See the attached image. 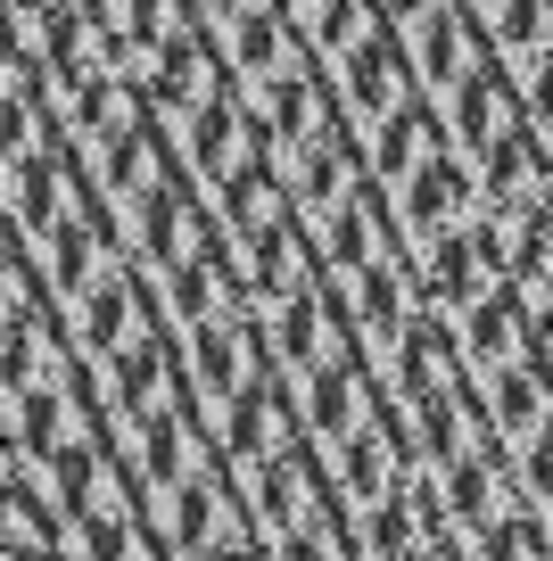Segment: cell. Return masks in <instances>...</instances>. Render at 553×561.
Returning <instances> with one entry per match:
<instances>
[{"mask_svg":"<svg viewBox=\"0 0 553 561\" xmlns=\"http://www.w3.org/2000/svg\"><path fill=\"white\" fill-rule=\"evenodd\" d=\"M372 413H381V404H372V388H363V355L297 371V421H306V438L339 446V438H356Z\"/></svg>","mask_w":553,"mask_h":561,"instance_id":"30bf717a","label":"cell"},{"mask_svg":"<svg viewBox=\"0 0 553 561\" xmlns=\"http://www.w3.org/2000/svg\"><path fill=\"white\" fill-rule=\"evenodd\" d=\"M339 280H347L339 306H347V322H356V339H381V347H397L405 322H414V289H421V280L405 273L397 256H372V264H356V273H339Z\"/></svg>","mask_w":553,"mask_h":561,"instance_id":"5bb4252c","label":"cell"},{"mask_svg":"<svg viewBox=\"0 0 553 561\" xmlns=\"http://www.w3.org/2000/svg\"><path fill=\"white\" fill-rule=\"evenodd\" d=\"M405 42H414L421 91H438V100H447V91L463 83V75L479 67L487 50H496V42H487L479 25H471V9H463V0H438L430 18H414V25H405Z\"/></svg>","mask_w":553,"mask_h":561,"instance_id":"8fae6325","label":"cell"},{"mask_svg":"<svg viewBox=\"0 0 553 561\" xmlns=\"http://www.w3.org/2000/svg\"><path fill=\"white\" fill-rule=\"evenodd\" d=\"M487 430H496L504 446H529L537 430H553V355L512 364V371L487 380Z\"/></svg>","mask_w":553,"mask_h":561,"instance_id":"2e32d148","label":"cell"},{"mask_svg":"<svg viewBox=\"0 0 553 561\" xmlns=\"http://www.w3.org/2000/svg\"><path fill=\"white\" fill-rule=\"evenodd\" d=\"M520 488H529V504H553V430L520 446Z\"/></svg>","mask_w":553,"mask_h":561,"instance_id":"ffe728a7","label":"cell"},{"mask_svg":"<svg viewBox=\"0 0 553 561\" xmlns=\"http://www.w3.org/2000/svg\"><path fill=\"white\" fill-rule=\"evenodd\" d=\"M91 182H108V198H116V215L124 207H140V198H157L166 182H182L173 174V149H166V124H133L124 140H108V149H91Z\"/></svg>","mask_w":553,"mask_h":561,"instance_id":"4fadbf2b","label":"cell"},{"mask_svg":"<svg viewBox=\"0 0 553 561\" xmlns=\"http://www.w3.org/2000/svg\"><path fill=\"white\" fill-rule=\"evenodd\" d=\"M471 191H479V174H471L454 149H438L430 165H414V174L397 182V231H405V240H438V231H463Z\"/></svg>","mask_w":553,"mask_h":561,"instance_id":"ba28073f","label":"cell"},{"mask_svg":"<svg viewBox=\"0 0 553 561\" xmlns=\"http://www.w3.org/2000/svg\"><path fill=\"white\" fill-rule=\"evenodd\" d=\"M454 124H438V91H414L405 107H388L381 124H372V140H363V165H372V182H388L397 191L414 165H430L438 149H447Z\"/></svg>","mask_w":553,"mask_h":561,"instance_id":"7c38bea8","label":"cell"},{"mask_svg":"<svg viewBox=\"0 0 553 561\" xmlns=\"http://www.w3.org/2000/svg\"><path fill=\"white\" fill-rule=\"evenodd\" d=\"M421 91V67H414V42H405V25H372L363 42H347L339 50V100H347V116H363V124H381L388 107H405Z\"/></svg>","mask_w":553,"mask_h":561,"instance_id":"277c9868","label":"cell"},{"mask_svg":"<svg viewBox=\"0 0 553 561\" xmlns=\"http://www.w3.org/2000/svg\"><path fill=\"white\" fill-rule=\"evenodd\" d=\"M356 545H363V561H414L421 545H430V520H421V504H414V479L388 488L381 504H363Z\"/></svg>","mask_w":553,"mask_h":561,"instance_id":"e0dca14e","label":"cell"},{"mask_svg":"<svg viewBox=\"0 0 553 561\" xmlns=\"http://www.w3.org/2000/svg\"><path fill=\"white\" fill-rule=\"evenodd\" d=\"M479 561H553V528L537 512H504L479 528Z\"/></svg>","mask_w":553,"mask_h":561,"instance_id":"d6986e66","label":"cell"},{"mask_svg":"<svg viewBox=\"0 0 553 561\" xmlns=\"http://www.w3.org/2000/svg\"><path fill=\"white\" fill-rule=\"evenodd\" d=\"M116 231H124V256H140L149 273H166V264H182V256H207V248L224 240V224L199 207L191 182H166L157 198L124 207V215H116Z\"/></svg>","mask_w":553,"mask_h":561,"instance_id":"7a4b0ae2","label":"cell"},{"mask_svg":"<svg viewBox=\"0 0 553 561\" xmlns=\"http://www.w3.org/2000/svg\"><path fill=\"white\" fill-rule=\"evenodd\" d=\"M529 116L553 133V50H545V58H529Z\"/></svg>","mask_w":553,"mask_h":561,"instance_id":"44dd1931","label":"cell"},{"mask_svg":"<svg viewBox=\"0 0 553 561\" xmlns=\"http://www.w3.org/2000/svg\"><path fill=\"white\" fill-rule=\"evenodd\" d=\"M447 124H454V140H463L471 158H479V149H496V140L520 124V100H512V83H504L496 50H487L479 67H471L463 83L447 91Z\"/></svg>","mask_w":553,"mask_h":561,"instance_id":"9a60e30c","label":"cell"},{"mask_svg":"<svg viewBox=\"0 0 553 561\" xmlns=\"http://www.w3.org/2000/svg\"><path fill=\"white\" fill-rule=\"evenodd\" d=\"M454 339H463L471 380H496V371L545 355V331H537V306H529L520 280H504V289H487L479 306H463V331H454Z\"/></svg>","mask_w":553,"mask_h":561,"instance_id":"8992f818","label":"cell"},{"mask_svg":"<svg viewBox=\"0 0 553 561\" xmlns=\"http://www.w3.org/2000/svg\"><path fill=\"white\" fill-rule=\"evenodd\" d=\"M149 107L157 116H173V124H199L215 100H232V58L215 50L207 34H182V42H166V50L149 58Z\"/></svg>","mask_w":553,"mask_h":561,"instance_id":"52a82bcc","label":"cell"},{"mask_svg":"<svg viewBox=\"0 0 553 561\" xmlns=\"http://www.w3.org/2000/svg\"><path fill=\"white\" fill-rule=\"evenodd\" d=\"M67 331H75V355H91V364H108V355H124L133 339L166 331V314H157V298L140 289L124 264H108L100 280H91L83 298L67 306Z\"/></svg>","mask_w":553,"mask_h":561,"instance_id":"5b68a950","label":"cell"},{"mask_svg":"<svg viewBox=\"0 0 553 561\" xmlns=\"http://www.w3.org/2000/svg\"><path fill=\"white\" fill-rule=\"evenodd\" d=\"M414 561H471V553H463V545H447V537H430V545H421Z\"/></svg>","mask_w":553,"mask_h":561,"instance_id":"7402d4cb","label":"cell"},{"mask_svg":"<svg viewBox=\"0 0 553 561\" xmlns=\"http://www.w3.org/2000/svg\"><path fill=\"white\" fill-rule=\"evenodd\" d=\"M356 322H347V306L330 298V289H306V298L273 306V355L290 371H314V364H339V355H356Z\"/></svg>","mask_w":553,"mask_h":561,"instance_id":"9c48e42d","label":"cell"},{"mask_svg":"<svg viewBox=\"0 0 553 561\" xmlns=\"http://www.w3.org/2000/svg\"><path fill=\"white\" fill-rule=\"evenodd\" d=\"M487 42L512 58H545L553 50V0H479Z\"/></svg>","mask_w":553,"mask_h":561,"instance_id":"ac0fdd59","label":"cell"},{"mask_svg":"<svg viewBox=\"0 0 553 561\" xmlns=\"http://www.w3.org/2000/svg\"><path fill=\"white\" fill-rule=\"evenodd\" d=\"M182 371H191V388H199L207 404H224L232 388H248V380H264V371H281V355H273V331H257L240 306H224V314H207V322L191 331V347H182Z\"/></svg>","mask_w":553,"mask_h":561,"instance_id":"3957f363","label":"cell"},{"mask_svg":"<svg viewBox=\"0 0 553 561\" xmlns=\"http://www.w3.org/2000/svg\"><path fill=\"white\" fill-rule=\"evenodd\" d=\"M182 158L207 191H232L240 174H264L281 158V133L257 100H215L199 124H182Z\"/></svg>","mask_w":553,"mask_h":561,"instance_id":"6da1fadb","label":"cell"}]
</instances>
